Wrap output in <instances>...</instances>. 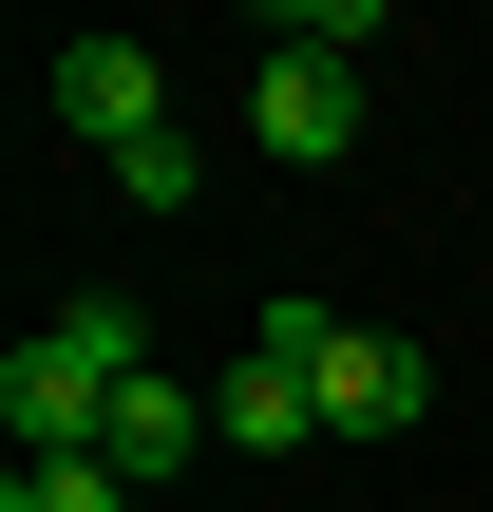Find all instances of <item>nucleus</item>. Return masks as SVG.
Returning a JSON list of instances; mask_svg holds the SVG:
<instances>
[{"mask_svg":"<svg viewBox=\"0 0 493 512\" xmlns=\"http://www.w3.org/2000/svg\"><path fill=\"white\" fill-rule=\"evenodd\" d=\"M190 437H209V399H190L171 361H133V399H114V437H95V456H114V475L152 494V475H190Z\"/></svg>","mask_w":493,"mask_h":512,"instance_id":"423d86ee","label":"nucleus"},{"mask_svg":"<svg viewBox=\"0 0 493 512\" xmlns=\"http://www.w3.org/2000/svg\"><path fill=\"white\" fill-rule=\"evenodd\" d=\"M95 171H114L133 209H190V133H133V152H95Z\"/></svg>","mask_w":493,"mask_h":512,"instance_id":"6e6552de","label":"nucleus"},{"mask_svg":"<svg viewBox=\"0 0 493 512\" xmlns=\"http://www.w3.org/2000/svg\"><path fill=\"white\" fill-rule=\"evenodd\" d=\"M247 342L323 380V437H418V418H437V361H418V342H380V323H323V304H266Z\"/></svg>","mask_w":493,"mask_h":512,"instance_id":"f03ea898","label":"nucleus"},{"mask_svg":"<svg viewBox=\"0 0 493 512\" xmlns=\"http://www.w3.org/2000/svg\"><path fill=\"white\" fill-rule=\"evenodd\" d=\"M209 437H228V456H304V437H323V380H304V361H266V342H247V361H228V380H209Z\"/></svg>","mask_w":493,"mask_h":512,"instance_id":"39448f33","label":"nucleus"},{"mask_svg":"<svg viewBox=\"0 0 493 512\" xmlns=\"http://www.w3.org/2000/svg\"><path fill=\"white\" fill-rule=\"evenodd\" d=\"M38 114L95 133V152H133V133H171V76H152V38H57L38 57Z\"/></svg>","mask_w":493,"mask_h":512,"instance_id":"7ed1b4c3","label":"nucleus"},{"mask_svg":"<svg viewBox=\"0 0 493 512\" xmlns=\"http://www.w3.org/2000/svg\"><path fill=\"white\" fill-rule=\"evenodd\" d=\"M247 133H266L285 171H342V152H361V57H266V76H247Z\"/></svg>","mask_w":493,"mask_h":512,"instance_id":"20e7f679","label":"nucleus"},{"mask_svg":"<svg viewBox=\"0 0 493 512\" xmlns=\"http://www.w3.org/2000/svg\"><path fill=\"white\" fill-rule=\"evenodd\" d=\"M133 361H152V342H133V304H57V323L0 361V437H19V456H95V437H114V399H133Z\"/></svg>","mask_w":493,"mask_h":512,"instance_id":"f257e3e1","label":"nucleus"},{"mask_svg":"<svg viewBox=\"0 0 493 512\" xmlns=\"http://www.w3.org/2000/svg\"><path fill=\"white\" fill-rule=\"evenodd\" d=\"M0 512H152V494H133L114 456H19V494H0Z\"/></svg>","mask_w":493,"mask_h":512,"instance_id":"0eeeda50","label":"nucleus"}]
</instances>
